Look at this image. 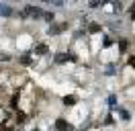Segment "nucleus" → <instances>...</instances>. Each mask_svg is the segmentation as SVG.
I'll return each instance as SVG.
<instances>
[{"mask_svg":"<svg viewBox=\"0 0 135 131\" xmlns=\"http://www.w3.org/2000/svg\"><path fill=\"white\" fill-rule=\"evenodd\" d=\"M51 64H53V66L68 64V51H55V53L51 55Z\"/></svg>","mask_w":135,"mask_h":131,"instance_id":"nucleus-6","label":"nucleus"},{"mask_svg":"<svg viewBox=\"0 0 135 131\" xmlns=\"http://www.w3.org/2000/svg\"><path fill=\"white\" fill-rule=\"evenodd\" d=\"M18 105H21V90H15L8 100V111H18Z\"/></svg>","mask_w":135,"mask_h":131,"instance_id":"nucleus-9","label":"nucleus"},{"mask_svg":"<svg viewBox=\"0 0 135 131\" xmlns=\"http://www.w3.org/2000/svg\"><path fill=\"white\" fill-rule=\"evenodd\" d=\"M107 106H109V111H115V109L119 106V96L115 94V92L107 96Z\"/></svg>","mask_w":135,"mask_h":131,"instance_id":"nucleus-15","label":"nucleus"},{"mask_svg":"<svg viewBox=\"0 0 135 131\" xmlns=\"http://www.w3.org/2000/svg\"><path fill=\"white\" fill-rule=\"evenodd\" d=\"M43 21L47 25H53L55 23V12H53V10H45V12H43Z\"/></svg>","mask_w":135,"mask_h":131,"instance_id":"nucleus-17","label":"nucleus"},{"mask_svg":"<svg viewBox=\"0 0 135 131\" xmlns=\"http://www.w3.org/2000/svg\"><path fill=\"white\" fill-rule=\"evenodd\" d=\"M100 45H102V49H110L113 45H117V41L113 39V37H109L107 33H102L100 35Z\"/></svg>","mask_w":135,"mask_h":131,"instance_id":"nucleus-12","label":"nucleus"},{"mask_svg":"<svg viewBox=\"0 0 135 131\" xmlns=\"http://www.w3.org/2000/svg\"><path fill=\"white\" fill-rule=\"evenodd\" d=\"M102 4H104V2H98V0H90V2H88L90 8H102Z\"/></svg>","mask_w":135,"mask_h":131,"instance_id":"nucleus-21","label":"nucleus"},{"mask_svg":"<svg viewBox=\"0 0 135 131\" xmlns=\"http://www.w3.org/2000/svg\"><path fill=\"white\" fill-rule=\"evenodd\" d=\"M127 68L135 70V53H133V55H129V57H127Z\"/></svg>","mask_w":135,"mask_h":131,"instance_id":"nucleus-20","label":"nucleus"},{"mask_svg":"<svg viewBox=\"0 0 135 131\" xmlns=\"http://www.w3.org/2000/svg\"><path fill=\"white\" fill-rule=\"evenodd\" d=\"M90 23H92V21H90V15H82V16H80V25H82L84 29H86Z\"/></svg>","mask_w":135,"mask_h":131,"instance_id":"nucleus-18","label":"nucleus"},{"mask_svg":"<svg viewBox=\"0 0 135 131\" xmlns=\"http://www.w3.org/2000/svg\"><path fill=\"white\" fill-rule=\"evenodd\" d=\"M102 74H104V76H117L119 74V64L117 62H104Z\"/></svg>","mask_w":135,"mask_h":131,"instance_id":"nucleus-7","label":"nucleus"},{"mask_svg":"<svg viewBox=\"0 0 135 131\" xmlns=\"http://www.w3.org/2000/svg\"><path fill=\"white\" fill-rule=\"evenodd\" d=\"M29 131H43L41 127H33V129H29Z\"/></svg>","mask_w":135,"mask_h":131,"instance_id":"nucleus-24","label":"nucleus"},{"mask_svg":"<svg viewBox=\"0 0 135 131\" xmlns=\"http://www.w3.org/2000/svg\"><path fill=\"white\" fill-rule=\"evenodd\" d=\"M49 45L45 43V41H39V43H35L33 45V51H31V55L33 57H43V55H49Z\"/></svg>","mask_w":135,"mask_h":131,"instance_id":"nucleus-3","label":"nucleus"},{"mask_svg":"<svg viewBox=\"0 0 135 131\" xmlns=\"http://www.w3.org/2000/svg\"><path fill=\"white\" fill-rule=\"evenodd\" d=\"M0 62H12V55L8 51H0Z\"/></svg>","mask_w":135,"mask_h":131,"instance_id":"nucleus-19","label":"nucleus"},{"mask_svg":"<svg viewBox=\"0 0 135 131\" xmlns=\"http://www.w3.org/2000/svg\"><path fill=\"white\" fill-rule=\"evenodd\" d=\"M115 113L119 115V119H121V121H125V123H129L131 119H133V113H131L129 109H125V106H121V105L115 109Z\"/></svg>","mask_w":135,"mask_h":131,"instance_id":"nucleus-8","label":"nucleus"},{"mask_svg":"<svg viewBox=\"0 0 135 131\" xmlns=\"http://www.w3.org/2000/svg\"><path fill=\"white\" fill-rule=\"evenodd\" d=\"M17 64L21 66V68H31V66H35V57L31 55V53H18Z\"/></svg>","mask_w":135,"mask_h":131,"instance_id":"nucleus-4","label":"nucleus"},{"mask_svg":"<svg viewBox=\"0 0 135 131\" xmlns=\"http://www.w3.org/2000/svg\"><path fill=\"white\" fill-rule=\"evenodd\" d=\"M68 27H70V23H53V25H49V27H47V35H49V37H59V35H61V33L66 31Z\"/></svg>","mask_w":135,"mask_h":131,"instance_id":"nucleus-2","label":"nucleus"},{"mask_svg":"<svg viewBox=\"0 0 135 131\" xmlns=\"http://www.w3.org/2000/svg\"><path fill=\"white\" fill-rule=\"evenodd\" d=\"M53 131H78V129H76V125L72 121H68L66 117L59 115V117L53 119Z\"/></svg>","mask_w":135,"mask_h":131,"instance_id":"nucleus-1","label":"nucleus"},{"mask_svg":"<svg viewBox=\"0 0 135 131\" xmlns=\"http://www.w3.org/2000/svg\"><path fill=\"white\" fill-rule=\"evenodd\" d=\"M12 121H15V125H17V127H23V125L29 121V115H27L23 109H18V111H15V113H12Z\"/></svg>","mask_w":135,"mask_h":131,"instance_id":"nucleus-5","label":"nucleus"},{"mask_svg":"<svg viewBox=\"0 0 135 131\" xmlns=\"http://www.w3.org/2000/svg\"><path fill=\"white\" fill-rule=\"evenodd\" d=\"M51 6H55V8H64V2H61V0H53V2H51Z\"/></svg>","mask_w":135,"mask_h":131,"instance_id":"nucleus-23","label":"nucleus"},{"mask_svg":"<svg viewBox=\"0 0 135 131\" xmlns=\"http://www.w3.org/2000/svg\"><path fill=\"white\" fill-rule=\"evenodd\" d=\"M129 18L135 23V4H131V6H129Z\"/></svg>","mask_w":135,"mask_h":131,"instance_id":"nucleus-22","label":"nucleus"},{"mask_svg":"<svg viewBox=\"0 0 135 131\" xmlns=\"http://www.w3.org/2000/svg\"><path fill=\"white\" fill-rule=\"evenodd\" d=\"M0 131H17V125L12 119H2L0 123Z\"/></svg>","mask_w":135,"mask_h":131,"instance_id":"nucleus-14","label":"nucleus"},{"mask_svg":"<svg viewBox=\"0 0 135 131\" xmlns=\"http://www.w3.org/2000/svg\"><path fill=\"white\" fill-rule=\"evenodd\" d=\"M17 131H23V129H21V127H17Z\"/></svg>","mask_w":135,"mask_h":131,"instance_id":"nucleus-25","label":"nucleus"},{"mask_svg":"<svg viewBox=\"0 0 135 131\" xmlns=\"http://www.w3.org/2000/svg\"><path fill=\"white\" fill-rule=\"evenodd\" d=\"M86 33H88V35H98V37H100L102 35V25L96 23V21H92V23L86 27Z\"/></svg>","mask_w":135,"mask_h":131,"instance_id":"nucleus-10","label":"nucleus"},{"mask_svg":"<svg viewBox=\"0 0 135 131\" xmlns=\"http://www.w3.org/2000/svg\"><path fill=\"white\" fill-rule=\"evenodd\" d=\"M117 123V119L113 117V111H109V113L104 115V119L100 121V127H110V125H115Z\"/></svg>","mask_w":135,"mask_h":131,"instance_id":"nucleus-16","label":"nucleus"},{"mask_svg":"<svg viewBox=\"0 0 135 131\" xmlns=\"http://www.w3.org/2000/svg\"><path fill=\"white\" fill-rule=\"evenodd\" d=\"M129 45H131V41H129V39H125V37H119V41H117L119 53H127V51H129Z\"/></svg>","mask_w":135,"mask_h":131,"instance_id":"nucleus-13","label":"nucleus"},{"mask_svg":"<svg viewBox=\"0 0 135 131\" xmlns=\"http://www.w3.org/2000/svg\"><path fill=\"white\" fill-rule=\"evenodd\" d=\"M80 102V96L78 94H66V96L61 98V105L64 106H76Z\"/></svg>","mask_w":135,"mask_h":131,"instance_id":"nucleus-11","label":"nucleus"}]
</instances>
